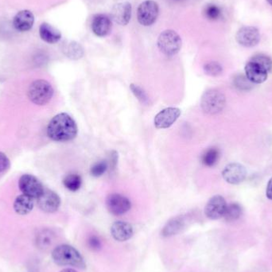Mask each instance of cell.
Segmentation results:
<instances>
[{"label":"cell","mask_w":272,"mask_h":272,"mask_svg":"<svg viewBox=\"0 0 272 272\" xmlns=\"http://www.w3.org/2000/svg\"><path fill=\"white\" fill-rule=\"evenodd\" d=\"M241 206L237 203H232V204L227 205L224 217L227 221L232 222V221H237V219L241 217Z\"/></svg>","instance_id":"cell-24"},{"label":"cell","mask_w":272,"mask_h":272,"mask_svg":"<svg viewBox=\"0 0 272 272\" xmlns=\"http://www.w3.org/2000/svg\"><path fill=\"white\" fill-rule=\"evenodd\" d=\"M251 81L243 76H238L236 77L234 80V85L237 87V89H240V90H249L252 89V85H251Z\"/></svg>","instance_id":"cell-32"},{"label":"cell","mask_w":272,"mask_h":272,"mask_svg":"<svg viewBox=\"0 0 272 272\" xmlns=\"http://www.w3.org/2000/svg\"><path fill=\"white\" fill-rule=\"evenodd\" d=\"M204 15L209 20H217L221 15V9L216 5H207L204 8Z\"/></svg>","instance_id":"cell-29"},{"label":"cell","mask_w":272,"mask_h":272,"mask_svg":"<svg viewBox=\"0 0 272 272\" xmlns=\"http://www.w3.org/2000/svg\"><path fill=\"white\" fill-rule=\"evenodd\" d=\"M247 176L245 167L237 163H230L225 167L222 177L228 183L238 185L244 181Z\"/></svg>","instance_id":"cell-10"},{"label":"cell","mask_w":272,"mask_h":272,"mask_svg":"<svg viewBox=\"0 0 272 272\" xmlns=\"http://www.w3.org/2000/svg\"><path fill=\"white\" fill-rule=\"evenodd\" d=\"M34 16L33 13L28 10L19 11L13 20V25L17 31L26 32L33 27Z\"/></svg>","instance_id":"cell-17"},{"label":"cell","mask_w":272,"mask_h":272,"mask_svg":"<svg viewBox=\"0 0 272 272\" xmlns=\"http://www.w3.org/2000/svg\"><path fill=\"white\" fill-rule=\"evenodd\" d=\"M236 39L244 47H253L260 41V31L254 27H243L237 32Z\"/></svg>","instance_id":"cell-12"},{"label":"cell","mask_w":272,"mask_h":272,"mask_svg":"<svg viewBox=\"0 0 272 272\" xmlns=\"http://www.w3.org/2000/svg\"><path fill=\"white\" fill-rule=\"evenodd\" d=\"M65 187L70 191L75 192L81 188L82 184L81 176L76 173H70L65 177L63 180Z\"/></svg>","instance_id":"cell-23"},{"label":"cell","mask_w":272,"mask_h":272,"mask_svg":"<svg viewBox=\"0 0 272 272\" xmlns=\"http://www.w3.org/2000/svg\"><path fill=\"white\" fill-rule=\"evenodd\" d=\"M186 221L183 217H176L167 221L162 230V236L164 237L177 235L185 228Z\"/></svg>","instance_id":"cell-19"},{"label":"cell","mask_w":272,"mask_h":272,"mask_svg":"<svg viewBox=\"0 0 272 272\" xmlns=\"http://www.w3.org/2000/svg\"><path fill=\"white\" fill-rule=\"evenodd\" d=\"M107 208L111 214L115 216H121L130 210L132 203L126 197L121 194H112L107 197L106 201Z\"/></svg>","instance_id":"cell-8"},{"label":"cell","mask_w":272,"mask_h":272,"mask_svg":"<svg viewBox=\"0 0 272 272\" xmlns=\"http://www.w3.org/2000/svg\"><path fill=\"white\" fill-rule=\"evenodd\" d=\"M159 5L152 0L142 2L137 10L138 23L144 27H149L155 23L159 16Z\"/></svg>","instance_id":"cell-6"},{"label":"cell","mask_w":272,"mask_h":272,"mask_svg":"<svg viewBox=\"0 0 272 272\" xmlns=\"http://www.w3.org/2000/svg\"><path fill=\"white\" fill-rule=\"evenodd\" d=\"M266 195L268 199L272 200V178H271L267 186Z\"/></svg>","instance_id":"cell-36"},{"label":"cell","mask_w":272,"mask_h":272,"mask_svg":"<svg viewBox=\"0 0 272 272\" xmlns=\"http://www.w3.org/2000/svg\"><path fill=\"white\" fill-rule=\"evenodd\" d=\"M111 234L117 241L124 242L132 238L134 229L131 224L125 221H116L111 227Z\"/></svg>","instance_id":"cell-15"},{"label":"cell","mask_w":272,"mask_h":272,"mask_svg":"<svg viewBox=\"0 0 272 272\" xmlns=\"http://www.w3.org/2000/svg\"><path fill=\"white\" fill-rule=\"evenodd\" d=\"M19 186L23 194L37 199L45 190L41 181L31 174H24L19 179Z\"/></svg>","instance_id":"cell-7"},{"label":"cell","mask_w":272,"mask_h":272,"mask_svg":"<svg viewBox=\"0 0 272 272\" xmlns=\"http://www.w3.org/2000/svg\"><path fill=\"white\" fill-rule=\"evenodd\" d=\"M118 163V153L116 151H111L109 156V162L108 163V167L111 170V171H114L116 170V166Z\"/></svg>","instance_id":"cell-34"},{"label":"cell","mask_w":272,"mask_h":272,"mask_svg":"<svg viewBox=\"0 0 272 272\" xmlns=\"http://www.w3.org/2000/svg\"><path fill=\"white\" fill-rule=\"evenodd\" d=\"M34 198L25 194L17 197L14 203L15 212L19 215H27L31 212L34 208Z\"/></svg>","instance_id":"cell-21"},{"label":"cell","mask_w":272,"mask_h":272,"mask_svg":"<svg viewBox=\"0 0 272 272\" xmlns=\"http://www.w3.org/2000/svg\"><path fill=\"white\" fill-rule=\"evenodd\" d=\"M132 17V5L128 2H120L114 6L111 10V18L120 25L125 26L130 22Z\"/></svg>","instance_id":"cell-16"},{"label":"cell","mask_w":272,"mask_h":272,"mask_svg":"<svg viewBox=\"0 0 272 272\" xmlns=\"http://www.w3.org/2000/svg\"><path fill=\"white\" fill-rule=\"evenodd\" d=\"M181 116V110L177 107H167L157 114L154 120L155 128L166 129L173 125Z\"/></svg>","instance_id":"cell-9"},{"label":"cell","mask_w":272,"mask_h":272,"mask_svg":"<svg viewBox=\"0 0 272 272\" xmlns=\"http://www.w3.org/2000/svg\"><path fill=\"white\" fill-rule=\"evenodd\" d=\"M89 247L93 250H99L101 247V242L99 238L95 236H93L88 240Z\"/></svg>","instance_id":"cell-35"},{"label":"cell","mask_w":272,"mask_h":272,"mask_svg":"<svg viewBox=\"0 0 272 272\" xmlns=\"http://www.w3.org/2000/svg\"><path fill=\"white\" fill-rule=\"evenodd\" d=\"M47 135L57 142L72 140L77 135L76 122L68 114H58L48 124Z\"/></svg>","instance_id":"cell-1"},{"label":"cell","mask_w":272,"mask_h":272,"mask_svg":"<svg viewBox=\"0 0 272 272\" xmlns=\"http://www.w3.org/2000/svg\"><path fill=\"white\" fill-rule=\"evenodd\" d=\"M220 157V152L217 148H209L203 154L202 163L206 167H213L217 164Z\"/></svg>","instance_id":"cell-25"},{"label":"cell","mask_w":272,"mask_h":272,"mask_svg":"<svg viewBox=\"0 0 272 272\" xmlns=\"http://www.w3.org/2000/svg\"><path fill=\"white\" fill-rule=\"evenodd\" d=\"M52 259L59 266H71L85 269V260L80 252L72 246L62 244L54 248L52 252Z\"/></svg>","instance_id":"cell-2"},{"label":"cell","mask_w":272,"mask_h":272,"mask_svg":"<svg viewBox=\"0 0 272 272\" xmlns=\"http://www.w3.org/2000/svg\"></svg>","instance_id":"cell-39"},{"label":"cell","mask_w":272,"mask_h":272,"mask_svg":"<svg viewBox=\"0 0 272 272\" xmlns=\"http://www.w3.org/2000/svg\"><path fill=\"white\" fill-rule=\"evenodd\" d=\"M269 3H270L271 5L272 6V0H267Z\"/></svg>","instance_id":"cell-38"},{"label":"cell","mask_w":272,"mask_h":272,"mask_svg":"<svg viewBox=\"0 0 272 272\" xmlns=\"http://www.w3.org/2000/svg\"><path fill=\"white\" fill-rule=\"evenodd\" d=\"M108 169V163L107 161H101L96 163L91 168L90 173L93 177H100L103 175V173Z\"/></svg>","instance_id":"cell-30"},{"label":"cell","mask_w":272,"mask_h":272,"mask_svg":"<svg viewBox=\"0 0 272 272\" xmlns=\"http://www.w3.org/2000/svg\"><path fill=\"white\" fill-rule=\"evenodd\" d=\"M158 47L163 54L168 57L176 55L181 50V37L172 30L163 31L158 38Z\"/></svg>","instance_id":"cell-5"},{"label":"cell","mask_w":272,"mask_h":272,"mask_svg":"<svg viewBox=\"0 0 272 272\" xmlns=\"http://www.w3.org/2000/svg\"><path fill=\"white\" fill-rule=\"evenodd\" d=\"M245 75L248 80L254 84H261L267 81L268 72L256 62L249 61L245 66Z\"/></svg>","instance_id":"cell-14"},{"label":"cell","mask_w":272,"mask_h":272,"mask_svg":"<svg viewBox=\"0 0 272 272\" xmlns=\"http://www.w3.org/2000/svg\"><path fill=\"white\" fill-rule=\"evenodd\" d=\"M130 89L132 90V93L134 94L135 97L140 101L142 103H148V97L146 95V93H145V91L140 88V87L138 86V85H134V84H132L130 85Z\"/></svg>","instance_id":"cell-31"},{"label":"cell","mask_w":272,"mask_h":272,"mask_svg":"<svg viewBox=\"0 0 272 272\" xmlns=\"http://www.w3.org/2000/svg\"><path fill=\"white\" fill-rule=\"evenodd\" d=\"M252 62H256L258 65L262 66L268 72H272V61L268 56L264 54H257L252 57L251 60Z\"/></svg>","instance_id":"cell-27"},{"label":"cell","mask_w":272,"mask_h":272,"mask_svg":"<svg viewBox=\"0 0 272 272\" xmlns=\"http://www.w3.org/2000/svg\"><path fill=\"white\" fill-rule=\"evenodd\" d=\"M204 71L208 76H217L222 73L223 68L218 62H211L204 65Z\"/></svg>","instance_id":"cell-28"},{"label":"cell","mask_w":272,"mask_h":272,"mask_svg":"<svg viewBox=\"0 0 272 272\" xmlns=\"http://www.w3.org/2000/svg\"><path fill=\"white\" fill-rule=\"evenodd\" d=\"M39 34L41 39L50 44L57 43L58 41H60L62 37L60 31L45 23L40 26Z\"/></svg>","instance_id":"cell-20"},{"label":"cell","mask_w":272,"mask_h":272,"mask_svg":"<svg viewBox=\"0 0 272 272\" xmlns=\"http://www.w3.org/2000/svg\"><path fill=\"white\" fill-rule=\"evenodd\" d=\"M54 240V234L50 230H43L37 235V246L40 248H48L52 245Z\"/></svg>","instance_id":"cell-26"},{"label":"cell","mask_w":272,"mask_h":272,"mask_svg":"<svg viewBox=\"0 0 272 272\" xmlns=\"http://www.w3.org/2000/svg\"><path fill=\"white\" fill-rule=\"evenodd\" d=\"M111 28V19L107 15H97L93 18L92 29L96 35L104 37L109 34Z\"/></svg>","instance_id":"cell-18"},{"label":"cell","mask_w":272,"mask_h":272,"mask_svg":"<svg viewBox=\"0 0 272 272\" xmlns=\"http://www.w3.org/2000/svg\"><path fill=\"white\" fill-rule=\"evenodd\" d=\"M60 272H77L76 271H75L74 269H72V268H66L64 270L61 271Z\"/></svg>","instance_id":"cell-37"},{"label":"cell","mask_w":272,"mask_h":272,"mask_svg":"<svg viewBox=\"0 0 272 272\" xmlns=\"http://www.w3.org/2000/svg\"><path fill=\"white\" fill-rule=\"evenodd\" d=\"M37 204L43 212L53 213L60 207L61 198L55 192L44 190L41 196L37 198Z\"/></svg>","instance_id":"cell-13"},{"label":"cell","mask_w":272,"mask_h":272,"mask_svg":"<svg viewBox=\"0 0 272 272\" xmlns=\"http://www.w3.org/2000/svg\"><path fill=\"white\" fill-rule=\"evenodd\" d=\"M226 201L220 195L212 197L204 208V213L211 220H217L224 217L227 208Z\"/></svg>","instance_id":"cell-11"},{"label":"cell","mask_w":272,"mask_h":272,"mask_svg":"<svg viewBox=\"0 0 272 272\" xmlns=\"http://www.w3.org/2000/svg\"><path fill=\"white\" fill-rule=\"evenodd\" d=\"M10 167V161L8 158L3 153L0 152V173L6 171Z\"/></svg>","instance_id":"cell-33"},{"label":"cell","mask_w":272,"mask_h":272,"mask_svg":"<svg viewBox=\"0 0 272 272\" xmlns=\"http://www.w3.org/2000/svg\"><path fill=\"white\" fill-rule=\"evenodd\" d=\"M226 104L225 96L217 89L204 92L201 100L202 111L208 115H217L225 108Z\"/></svg>","instance_id":"cell-3"},{"label":"cell","mask_w":272,"mask_h":272,"mask_svg":"<svg viewBox=\"0 0 272 272\" xmlns=\"http://www.w3.org/2000/svg\"><path fill=\"white\" fill-rule=\"evenodd\" d=\"M54 95V89L50 83L45 80H37L30 85L28 97L37 105H45L50 102Z\"/></svg>","instance_id":"cell-4"},{"label":"cell","mask_w":272,"mask_h":272,"mask_svg":"<svg viewBox=\"0 0 272 272\" xmlns=\"http://www.w3.org/2000/svg\"><path fill=\"white\" fill-rule=\"evenodd\" d=\"M65 54L72 60H79L84 56V49L76 41H70L65 45Z\"/></svg>","instance_id":"cell-22"}]
</instances>
